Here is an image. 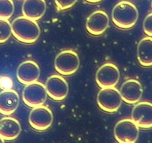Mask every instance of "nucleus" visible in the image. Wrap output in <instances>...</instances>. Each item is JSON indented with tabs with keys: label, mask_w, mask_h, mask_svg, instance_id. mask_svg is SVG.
Returning a JSON list of instances; mask_svg holds the SVG:
<instances>
[{
	"label": "nucleus",
	"mask_w": 152,
	"mask_h": 143,
	"mask_svg": "<svg viewBox=\"0 0 152 143\" xmlns=\"http://www.w3.org/2000/svg\"><path fill=\"white\" fill-rule=\"evenodd\" d=\"M120 73L115 64L107 63L101 66L96 75V81L101 88L115 87L119 81Z\"/></svg>",
	"instance_id": "nucleus-8"
},
{
	"label": "nucleus",
	"mask_w": 152,
	"mask_h": 143,
	"mask_svg": "<svg viewBox=\"0 0 152 143\" xmlns=\"http://www.w3.org/2000/svg\"><path fill=\"white\" fill-rule=\"evenodd\" d=\"M119 92L122 101L128 104H136L141 99L143 89L140 81L130 79L124 82Z\"/></svg>",
	"instance_id": "nucleus-13"
},
{
	"label": "nucleus",
	"mask_w": 152,
	"mask_h": 143,
	"mask_svg": "<svg viewBox=\"0 0 152 143\" xmlns=\"http://www.w3.org/2000/svg\"><path fill=\"white\" fill-rule=\"evenodd\" d=\"M109 17L104 11H96L92 13L86 22V28L90 34L99 36L107 29Z\"/></svg>",
	"instance_id": "nucleus-11"
},
{
	"label": "nucleus",
	"mask_w": 152,
	"mask_h": 143,
	"mask_svg": "<svg viewBox=\"0 0 152 143\" xmlns=\"http://www.w3.org/2000/svg\"><path fill=\"white\" fill-rule=\"evenodd\" d=\"M40 75V67L34 61H26L21 63L17 70V79L25 85L37 81Z\"/></svg>",
	"instance_id": "nucleus-12"
},
{
	"label": "nucleus",
	"mask_w": 152,
	"mask_h": 143,
	"mask_svg": "<svg viewBox=\"0 0 152 143\" xmlns=\"http://www.w3.org/2000/svg\"><path fill=\"white\" fill-rule=\"evenodd\" d=\"M87 2H90V3H96V2H101L102 0H86Z\"/></svg>",
	"instance_id": "nucleus-23"
},
{
	"label": "nucleus",
	"mask_w": 152,
	"mask_h": 143,
	"mask_svg": "<svg viewBox=\"0 0 152 143\" xmlns=\"http://www.w3.org/2000/svg\"><path fill=\"white\" fill-rule=\"evenodd\" d=\"M78 0H55V5L58 10L64 11L72 8Z\"/></svg>",
	"instance_id": "nucleus-20"
},
{
	"label": "nucleus",
	"mask_w": 152,
	"mask_h": 143,
	"mask_svg": "<svg viewBox=\"0 0 152 143\" xmlns=\"http://www.w3.org/2000/svg\"><path fill=\"white\" fill-rule=\"evenodd\" d=\"M22 128L18 120L12 117L0 119V136L4 140L11 141L20 136Z\"/></svg>",
	"instance_id": "nucleus-15"
},
{
	"label": "nucleus",
	"mask_w": 152,
	"mask_h": 143,
	"mask_svg": "<svg viewBox=\"0 0 152 143\" xmlns=\"http://www.w3.org/2000/svg\"><path fill=\"white\" fill-rule=\"evenodd\" d=\"M47 95L55 101H63L69 93V85L63 77L54 75L49 77L46 83Z\"/></svg>",
	"instance_id": "nucleus-9"
},
{
	"label": "nucleus",
	"mask_w": 152,
	"mask_h": 143,
	"mask_svg": "<svg viewBox=\"0 0 152 143\" xmlns=\"http://www.w3.org/2000/svg\"><path fill=\"white\" fill-rule=\"evenodd\" d=\"M13 86V81L9 77L2 76L0 78V88L2 90H9Z\"/></svg>",
	"instance_id": "nucleus-22"
},
{
	"label": "nucleus",
	"mask_w": 152,
	"mask_h": 143,
	"mask_svg": "<svg viewBox=\"0 0 152 143\" xmlns=\"http://www.w3.org/2000/svg\"><path fill=\"white\" fill-rule=\"evenodd\" d=\"M139 17L137 7L128 1H122L114 6L112 20L117 27L129 29L135 26Z\"/></svg>",
	"instance_id": "nucleus-2"
},
{
	"label": "nucleus",
	"mask_w": 152,
	"mask_h": 143,
	"mask_svg": "<svg viewBox=\"0 0 152 143\" xmlns=\"http://www.w3.org/2000/svg\"><path fill=\"white\" fill-rule=\"evenodd\" d=\"M4 142H5V140H4L2 137L0 136V143H3Z\"/></svg>",
	"instance_id": "nucleus-24"
},
{
	"label": "nucleus",
	"mask_w": 152,
	"mask_h": 143,
	"mask_svg": "<svg viewBox=\"0 0 152 143\" xmlns=\"http://www.w3.org/2000/svg\"><path fill=\"white\" fill-rule=\"evenodd\" d=\"M46 11L45 0H24L22 11L24 17L38 20L43 17Z\"/></svg>",
	"instance_id": "nucleus-16"
},
{
	"label": "nucleus",
	"mask_w": 152,
	"mask_h": 143,
	"mask_svg": "<svg viewBox=\"0 0 152 143\" xmlns=\"http://www.w3.org/2000/svg\"><path fill=\"white\" fill-rule=\"evenodd\" d=\"M122 99L119 90L114 87L102 88L97 96L100 108L107 113H115L120 108Z\"/></svg>",
	"instance_id": "nucleus-4"
},
{
	"label": "nucleus",
	"mask_w": 152,
	"mask_h": 143,
	"mask_svg": "<svg viewBox=\"0 0 152 143\" xmlns=\"http://www.w3.org/2000/svg\"><path fill=\"white\" fill-rule=\"evenodd\" d=\"M46 86L41 82H35L26 85L23 91V100L30 107L43 105L47 97Z\"/></svg>",
	"instance_id": "nucleus-5"
},
{
	"label": "nucleus",
	"mask_w": 152,
	"mask_h": 143,
	"mask_svg": "<svg viewBox=\"0 0 152 143\" xmlns=\"http://www.w3.org/2000/svg\"><path fill=\"white\" fill-rule=\"evenodd\" d=\"M137 59L140 65L145 67L152 66V37L142 39L137 46Z\"/></svg>",
	"instance_id": "nucleus-17"
},
{
	"label": "nucleus",
	"mask_w": 152,
	"mask_h": 143,
	"mask_svg": "<svg viewBox=\"0 0 152 143\" xmlns=\"http://www.w3.org/2000/svg\"><path fill=\"white\" fill-rule=\"evenodd\" d=\"M11 31V24L8 20L0 19V43H4L10 38Z\"/></svg>",
	"instance_id": "nucleus-19"
},
{
	"label": "nucleus",
	"mask_w": 152,
	"mask_h": 143,
	"mask_svg": "<svg viewBox=\"0 0 152 143\" xmlns=\"http://www.w3.org/2000/svg\"><path fill=\"white\" fill-rule=\"evenodd\" d=\"M80 60L77 52L64 50L60 52L55 59V68L63 75H71L79 68Z\"/></svg>",
	"instance_id": "nucleus-3"
},
{
	"label": "nucleus",
	"mask_w": 152,
	"mask_h": 143,
	"mask_svg": "<svg viewBox=\"0 0 152 143\" xmlns=\"http://www.w3.org/2000/svg\"><path fill=\"white\" fill-rule=\"evenodd\" d=\"M131 117L139 128L143 129L152 128V103L139 102L133 108Z\"/></svg>",
	"instance_id": "nucleus-10"
},
{
	"label": "nucleus",
	"mask_w": 152,
	"mask_h": 143,
	"mask_svg": "<svg viewBox=\"0 0 152 143\" xmlns=\"http://www.w3.org/2000/svg\"><path fill=\"white\" fill-rule=\"evenodd\" d=\"M53 119L52 110L47 107L40 105L34 107L31 111L28 122L32 128L38 131H43L50 128Z\"/></svg>",
	"instance_id": "nucleus-7"
},
{
	"label": "nucleus",
	"mask_w": 152,
	"mask_h": 143,
	"mask_svg": "<svg viewBox=\"0 0 152 143\" xmlns=\"http://www.w3.org/2000/svg\"><path fill=\"white\" fill-rule=\"evenodd\" d=\"M20 96L14 90H5L0 93V113L5 116L13 114L18 108Z\"/></svg>",
	"instance_id": "nucleus-14"
},
{
	"label": "nucleus",
	"mask_w": 152,
	"mask_h": 143,
	"mask_svg": "<svg viewBox=\"0 0 152 143\" xmlns=\"http://www.w3.org/2000/svg\"><path fill=\"white\" fill-rule=\"evenodd\" d=\"M11 31L17 40L22 43L31 44L38 40L40 28L36 20L22 16L11 23Z\"/></svg>",
	"instance_id": "nucleus-1"
},
{
	"label": "nucleus",
	"mask_w": 152,
	"mask_h": 143,
	"mask_svg": "<svg viewBox=\"0 0 152 143\" xmlns=\"http://www.w3.org/2000/svg\"><path fill=\"white\" fill-rule=\"evenodd\" d=\"M139 127L130 119H124L116 123L114 128V136L120 143H134L139 137Z\"/></svg>",
	"instance_id": "nucleus-6"
},
{
	"label": "nucleus",
	"mask_w": 152,
	"mask_h": 143,
	"mask_svg": "<svg viewBox=\"0 0 152 143\" xmlns=\"http://www.w3.org/2000/svg\"><path fill=\"white\" fill-rule=\"evenodd\" d=\"M14 12V4L12 0H0V19L8 20Z\"/></svg>",
	"instance_id": "nucleus-18"
},
{
	"label": "nucleus",
	"mask_w": 152,
	"mask_h": 143,
	"mask_svg": "<svg viewBox=\"0 0 152 143\" xmlns=\"http://www.w3.org/2000/svg\"><path fill=\"white\" fill-rule=\"evenodd\" d=\"M151 8H152V1H151Z\"/></svg>",
	"instance_id": "nucleus-25"
},
{
	"label": "nucleus",
	"mask_w": 152,
	"mask_h": 143,
	"mask_svg": "<svg viewBox=\"0 0 152 143\" xmlns=\"http://www.w3.org/2000/svg\"><path fill=\"white\" fill-rule=\"evenodd\" d=\"M143 30L148 37H152V13L149 14L143 22Z\"/></svg>",
	"instance_id": "nucleus-21"
}]
</instances>
